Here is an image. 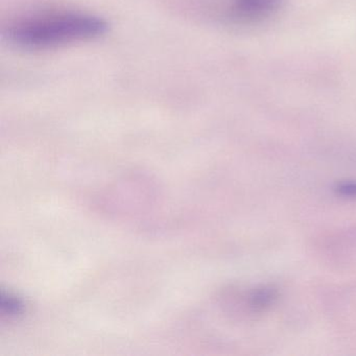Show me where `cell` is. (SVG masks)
<instances>
[{"label": "cell", "instance_id": "cell-3", "mask_svg": "<svg viewBox=\"0 0 356 356\" xmlns=\"http://www.w3.org/2000/svg\"><path fill=\"white\" fill-rule=\"evenodd\" d=\"M1 303H3V309L7 310L8 314H19L22 308V304L20 303L19 300L11 296H7V297L3 296Z\"/></svg>", "mask_w": 356, "mask_h": 356}, {"label": "cell", "instance_id": "cell-4", "mask_svg": "<svg viewBox=\"0 0 356 356\" xmlns=\"http://www.w3.org/2000/svg\"><path fill=\"white\" fill-rule=\"evenodd\" d=\"M335 191L341 197L355 199L356 197V182H343L337 184Z\"/></svg>", "mask_w": 356, "mask_h": 356}, {"label": "cell", "instance_id": "cell-1", "mask_svg": "<svg viewBox=\"0 0 356 356\" xmlns=\"http://www.w3.org/2000/svg\"><path fill=\"white\" fill-rule=\"evenodd\" d=\"M108 22L99 16L61 13L22 20L5 33L8 42L26 51H47L95 40L108 32Z\"/></svg>", "mask_w": 356, "mask_h": 356}, {"label": "cell", "instance_id": "cell-2", "mask_svg": "<svg viewBox=\"0 0 356 356\" xmlns=\"http://www.w3.org/2000/svg\"><path fill=\"white\" fill-rule=\"evenodd\" d=\"M276 289L270 286H264L261 289H256L250 297V303L252 307L256 310H264L273 305L275 300L277 299Z\"/></svg>", "mask_w": 356, "mask_h": 356}]
</instances>
